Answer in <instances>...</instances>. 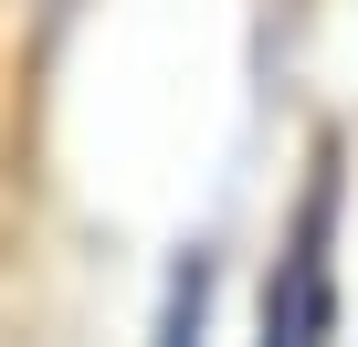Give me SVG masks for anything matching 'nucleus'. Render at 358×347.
Masks as SVG:
<instances>
[{"label":"nucleus","mask_w":358,"mask_h":347,"mask_svg":"<svg viewBox=\"0 0 358 347\" xmlns=\"http://www.w3.org/2000/svg\"><path fill=\"white\" fill-rule=\"evenodd\" d=\"M337 168L316 158V179H306V211H295V242L274 263V295H264V347H327V263H337Z\"/></svg>","instance_id":"f257e3e1"},{"label":"nucleus","mask_w":358,"mask_h":347,"mask_svg":"<svg viewBox=\"0 0 358 347\" xmlns=\"http://www.w3.org/2000/svg\"><path fill=\"white\" fill-rule=\"evenodd\" d=\"M201 337V284H179V305H169V347H190Z\"/></svg>","instance_id":"f03ea898"}]
</instances>
